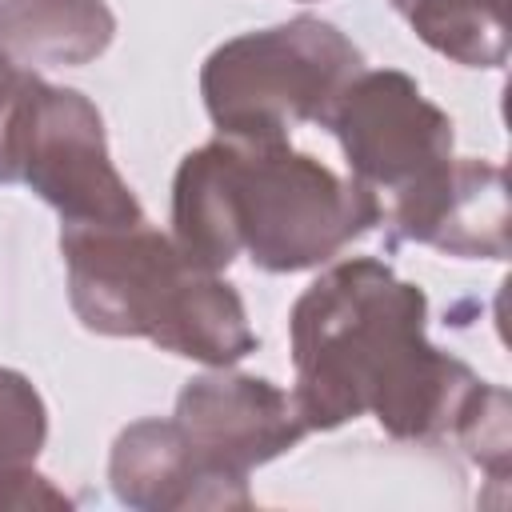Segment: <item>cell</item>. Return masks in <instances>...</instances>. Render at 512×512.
I'll list each match as a JSON object with an SVG mask.
<instances>
[{"label": "cell", "instance_id": "cell-1", "mask_svg": "<svg viewBox=\"0 0 512 512\" xmlns=\"http://www.w3.org/2000/svg\"><path fill=\"white\" fill-rule=\"evenodd\" d=\"M308 432L376 416L392 440H456L496 480L508 472V392L428 340V296L384 260L352 256L320 272L288 316Z\"/></svg>", "mask_w": 512, "mask_h": 512}, {"label": "cell", "instance_id": "cell-2", "mask_svg": "<svg viewBox=\"0 0 512 512\" xmlns=\"http://www.w3.org/2000/svg\"><path fill=\"white\" fill-rule=\"evenodd\" d=\"M380 224V200L288 140L216 136L172 180V240L204 268L248 256L260 272H308Z\"/></svg>", "mask_w": 512, "mask_h": 512}, {"label": "cell", "instance_id": "cell-3", "mask_svg": "<svg viewBox=\"0 0 512 512\" xmlns=\"http://www.w3.org/2000/svg\"><path fill=\"white\" fill-rule=\"evenodd\" d=\"M60 252L72 312L96 336H144L208 368H228L260 348L240 292L148 220L64 228Z\"/></svg>", "mask_w": 512, "mask_h": 512}, {"label": "cell", "instance_id": "cell-4", "mask_svg": "<svg viewBox=\"0 0 512 512\" xmlns=\"http://www.w3.org/2000/svg\"><path fill=\"white\" fill-rule=\"evenodd\" d=\"M364 52L328 20L296 16L224 40L200 68L208 120L232 140H288L296 124H324Z\"/></svg>", "mask_w": 512, "mask_h": 512}, {"label": "cell", "instance_id": "cell-5", "mask_svg": "<svg viewBox=\"0 0 512 512\" xmlns=\"http://www.w3.org/2000/svg\"><path fill=\"white\" fill-rule=\"evenodd\" d=\"M28 184L52 204L64 228H112L148 220L108 156L96 104L28 72L0 112V184Z\"/></svg>", "mask_w": 512, "mask_h": 512}, {"label": "cell", "instance_id": "cell-6", "mask_svg": "<svg viewBox=\"0 0 512 512\" xmlns=\"http://www.w3.org/2000/svg\"><path fill=\"white\" fill-rule=\"evenodd\" d=\"M320 128L340 140L352 180L380 200V224L432 192L456 160L452 116L400 68L356 72Z\"/></svg>", "mask_w": 512, "mask_h": 512}, {"label": "cell", "instance_id": "cell-7", "mask_svg": "<svg viewBox=\"0 0 512 512\" xmlns=\"http://www.w3.org/2000/svg\"><path fill=\"white\" fill-rule=\"evenodd\" d=\"M196 460L236 496H248V472L292 452L304 440V420L292 396L248 372H204L188 380L172 412Z\"/></svg>", "mask_w": 512, "mask_h": 512}, {"label": "cell", "instance_id": "cell-8", "mask_svg": "<svg viewBox=\"0 0 512 512\" xmlns=\"http://www.w3.org/2000/svg\"><path fill=\"white\" fill-rule=\"evenodd\" d=\"M400 240H416L440 248L448 256L468 260H504L508 256V180L504 168L488 160L456 156L448 172L436 180L404 212L388 216Z\"/></svg>", "mask_w": 512, "mask_h": 512}, {"label": "cell", "instance_id": "cell-9", "mask_svg": "<svg viewBox=\"0 0 512 512\" xmlns=\"http://www.w3.org/2000/svg\"><path fill=\"white\" fill-rule=\"evenodd\" d=\"M108 480L120 504L136 512H188V508H248L252 500L224 488L188 448L176 420L128 424L108 456Z\"/></svg>", "mask_w": 512, "mask_h": 512}, {"label": "cell", "instance_id": "cell-10", "mask_svg": "<svg viewBox=\"0 0 512 512\" xmlns=\"http://www.w3.org/2000/svg\"><path fill=\"white\" fill-rule=\"evenodd\" d=\"M116 16L104 0H0V52L24 68H80L108 52Z\"/></svg>", "mask_w": 512, "mask_h": 512}, {"label": "cell", "instance_id": "cell-11", "mask_svg": "<svg viewBox=\"0 0 512 512\" xmlns=\"http://www.w3.org/2000/svg\"><path fill=\"white\" fill-rule=\"evenodd\" d=\"M48 440V408L32 380L16 368H0V512L72 508V500L36 472V456Z\"/></svg>", "mask_w": 512, "mask_h": 512}, {"label": "cell", "instance_id": "cell-12", "mask_svg": "<svg viewBox=\"0 0 512 512\" xmlns=\"http://www.w3.org/2000/svg\"><path fill=\"white\" fill-rule=\"evenodd\" d=\"M408 28L464 68H504L508 0H392Z\"/></svg>", "mask_w": 512, "mask_h": 512}, {"label": "cell", "instance_id": "cell-13", "mask_svg": "<svg viewBox=\"0 0 512 512\" xmlns=\"http://www.w3.org/2000/svg\"><path fill=\"white\" fill-rule=\"evenodd\" d=\"M300 4H312V0H300Z\"/></svg>", "mask_w": 512, "mask_h": 512}]
</instances>
